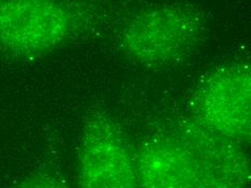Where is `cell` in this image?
<instances>
[{
  "label": "cell",
  "mask_w": 251,
  "mask_h": 188,
  "mask_svg": "<svg viewBox=\"0 0 251 188\" xmlns=\"http://www.w3.org/2000/svg\"><path fill=\"white\" fill-rule=\"evenodd\" d=\"M78 179L80 188H140L135 157L123 130L100 109L83 120Z\"/></svg>",
  "instance_id": "cell-5"
},
{
  "label": "cell",
  "mask_w": 251,
  "mask_h": 188,
  "mask_svg": "<svg viewBox=\"0 0 251 188\" xmlns=\"http://www.w3.org/2000/svg\"><path fill=\"white\" fill-rule=\"evenodd\" d=\"M134 157L140 188H247L251 180L242 145L194 119L146 141Z\"/></svg>",
  "instance_id": "cell-1"
},
{
  "label": "cell",
  "mask_w": 251,
  "mask_h": 188,
  "mask_svg": "<svg viewBox=\"0 0 251 188\" xmlns=\"http://www.w3.org/2000/svg\"><path fill=\"white\" fill-rule=\"evenodd\" d=\"M85 25L70 0H0V54L37 60L60 49Z\"/></svg>",
  "instance_id": "cell-3"
},
{
  "label": "cell",
  "mask_w": 251,
  "mask_h": 188,
  "mask_svg": "<svg viewBox=\"0 0 251 188\" xmlns=\"http://www.w3.org/2000/svg\"><path fill=\"white\" fill-rule=\"evenodd\" d=\"M205 35L201 9L184 2L161 3L142 10L126 23L120 46L137 64L163 69L186 60Z\"/></svg>",
  "instance_id": "cell-2"
},
{
  "label": "cell",
  "mask_w": 251,
  "mask_h": 188,
  "mask_svg": "<svg viewBox=\"0 0 251 188\" xmlns=\"http://www.w3.org/2000/svg\"><path fill=\"white\" fill-rule=\"evenodd\" d=\"M192 119L238 144L251 143V62L232 61L208 70L188 101Z\"/></svg>",
  "instance_id": "cell-4"
},
{
  "label": "cell",
  "mask_w": 251,
  "mask_h": 188,
  "mask_svg": "<svg viewBox=\"0 0 251 188\" xmlns=\"http://www.w3.org/2000/svg\"><path fill=\"white\" fill-rule=\"evenodd\" d=\"M15 188H70L64 182L50 175H35L26 179Z\"/></svg>",
  "instance_id": "cell-6"
}]
</instances>
